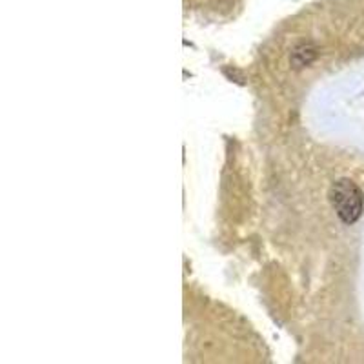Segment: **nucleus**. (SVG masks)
I'll list each match as a JSON object with an SVG mask.
<instances>
[{
	"label": "nucleus",
	"mask_w": 364,
	"mask_h": 364,
	"mask_svg": "<svg viewBox=\"0 0 364 364\" xmlns=\"http://www.w3.org/2000/svg\"><path fill=\"white\" fill-rule=\"evenodd\" d=\"M330 199L343 223L353 224L363 213V193L350 178H341L331 186Z\"/></svg>",
	"instance_id": "f257e3e1"
}]
</instances>
